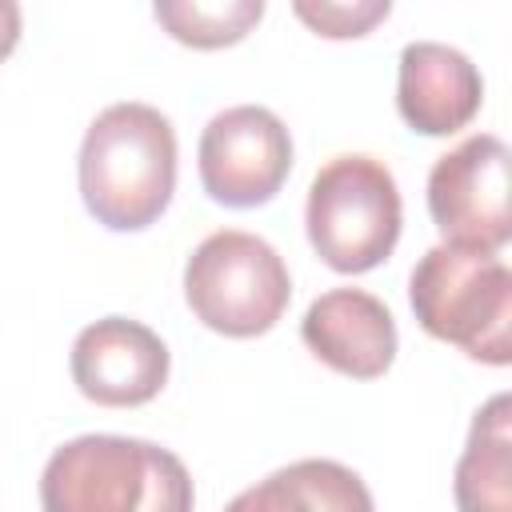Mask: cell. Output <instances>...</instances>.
Listing matches in <instances>:
<instances>
[{
    "label": "cell",
    "mask_w": 512,
    "mask_h": 512,
    "mask_svg": "<svg viewBox=\"0 0 512 512\" xmlns=\"http://www.w3.org/2000/svg\"><path fill=\"white\" fill-rule=\"evenodd\" d=\"M20 24H24V16H20V4L16 0H0V64L12 56V48L20 44Z\"/></svg>",
    "instance_id": "15"
},
{
    "label": "cell",
    "mask_w": 512,
    "mask_h": 512,
    "mask_svg": "<svg viewBox=\"0 0 512 512\" xmlns=\"http://www.w3.org/2000/svg\"><path fill=\"white\" fill-rule=\"evenodd\" d=\"M152 16L188 48H228L260 24L264 0H156Z\"/></svg>",
    "instance_id": "13"
},
{
    "label": "cell",
    "mask_w": 512,
    "mask_h": 512,
    "mask_svg": "<svg viewBox=\"0 0 512 512\" xmlns=\"http://www.w3.org/2000/svg\"><path fill=\"white\" fill-rule=\"evenodd\" d=\"M76 176L96 224L112 232L156 224L176 192L172 120L140 100L108 104L80 140Z\"/></svg>",
    "instance_id": "1"
},
{
    "label": "cell",
    "mask_w": 512,
    "mask_h": 512,
    "mask_svg": "<svg viewBox=\"0 0 512 512\" xmlns=\"http://www.w3.org/2000/svg\"><path fill=\"white\" fill-rule=\"evenodd\" d=\"M184 300L204 328L248 340L264 336L284 316L292 276L264 236L220 228L192 248L184 264Z\"/></svg>",
    "instance_id": "5"
},
{
    "label": "cell",
    "mask_w": 512,
    "mask_h": 512,
    "mask_svg": "<svg viewBox=\"0 0 512 512\" xmlns=\"http://www.w3.org/2000/svg\"><path fill=\"white\" fill-rule=\"evenodd\" d=\"M168 344L140 320L104 316L72 340V380L80 396L104 408H136L168 384Z\"/></svg>",
    "instance_id": "8"
},
{
    "label": "cell",
    "mask_w": 512,
    "mask_h": 512,
    "mask_svg": "<svg viewBox=\"0 0 512 512\" xmlns=\"http://www.w3.org/2000/svg\"><path fill=\"white\" fill-rule=\"evenodd\" d=\"M428 212L444 244L500 252L512 240L508 144L492 132H476L444 152L428 172Z\"/></svg>",
    "instance_id": "6"
},
{
    "label": "cell",
    "mask_w": 512,
    "mask_h": 512,
    "mask_svg": "<svg viewBox=\"0 0 512 512\" xmlns=\"http://www.w3.org/2000/svg\"><path fill=\"white\" fill-rule=\"evenodd\" d=\"M408 300L428 336L480 364L512 360V272L500 252L428 248L408 276Z\"/></svg>",
    "instance_id": "3"
},
{
    "label": "cell",
    "mask_w": 512,
    "mask_h": 512,
    "mask_svg": "<svg viewBox=\"0 0 512 512\" xmlns=\"http://www.w3.org/2000/svg\"><path fill=\"white\" fill-rule=\"evenodd\" d=\"M200 184L224 208L268 204L292 172V136L264 104L216 112L200 132Z\"/></svg>",
    "instance_id": "7"
},
{
    "label": "cell",
    "mask_w": 512,
    "mask_h": 512,
    "mask_svg": "<svg viewBox=\"0 0 512 512\" xmlns=\"http://www.w3.org/2000/svg\"><path fill=\"white\" fill-rule=\"evenodd\" d=\"M292 12L328 40H356L368 36L380 20H388V0H296Z\"/></svg>",
    "instance_id": "14"
},
{
    "label": "cell",
    "mask_w": 512,
    "mask_h": 512,
    "mask_svg": "<svg viewBox=\"0 0 512 512\" xmlns=\"http://www.w3.org/2000/svg\"><path fill=\"white\" fill-rule=\"evenodd\" d=\"M484 100L480 68L452 44L412 40L400 52L396 68V108L404 124L420 136L460 132Z\"/></svg>",
    "instance_id": "10"
},
{
    "label": "cell",
    "mask_w": 512,
    "mask_h": 512,
    "mask_svg": "<svg viewBox=\"0 0 512 512\" xmlns=\"http://www.w3.org/2000/svg\"><path fill=\"white\" fill-rule=\"evenodd\" d=\"M456 512H512V396L496 392L468 428L452 480Z\"/></svg>",
    "instance_id": "12"
},
{
    "label": "cell",
    "mask_w": 512,
    "mask_h": 512,
    "mask_svg": "<svg viewBox=\"0 0 512 512\" xmlns=\"http://www.w3.org/2000/svg\"><path fill=\"white\" fill-rule=\"evenodd\" d=\"M300 340L316 360L352 380H376L396 360V320L388 304L364 288L316 296L300 320Z\"/></svg>",
    "instance_id": "9"
},
{
    "label": "cell",
    "mask_w": 512,
    "mask_h": 512,
    "mask_svg": "<svg viewBox=\"0 0 512 512\" xmlns=\"http://www.w3.org/2000/svg\"><path fill=\"white\" fill-rule=\"evenodd\" d=\"M192 504L184 460L136 436H76L40 472L44 512H192Z\"/></svg>",
    "instance_id": "2"
},
{
    "label": "cell",
    "mask_w": 512,
    "mask_h": 512,
    "mask_svg": "<svg viewBox=\"0 0 512 512\" xmlns=\"http://www.w3.org/2000/svg\"><path fill=\"white\" fill-rule=\"evenodd\" d=\"M224 512H376L368 484L340 460L308 456L236 492Z\"/></svg>",
    "instance_id": "11"
},
{
    "label": "cell",
    "mask_w": 512,
    "mask_h": 512,
    "mask_svg": "<svg viewBox=\"0 0 512 512\" xmlns=\"http://www.w3.org/2000/svg\"><path fill=\"white\" fill-rule=\"evenodd\" d=\"M404 204L388 164L372 156L328 160L308 188V244L332 272H368L384 264L400 240Z\"/></svg>",
    "instance_id": "4"
}]
</instances>
